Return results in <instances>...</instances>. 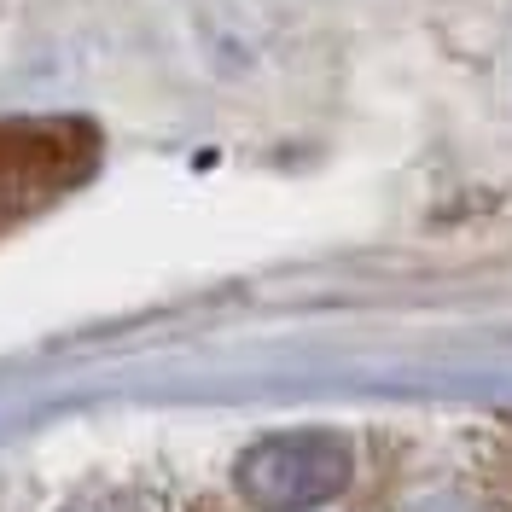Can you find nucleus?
<instances>
[{
    "label": "nucleus",
    "mask_w": 512,
    "mask_h": 512,
    "mask_svg": "<svg viewBox=\"0 0 512 512\" xmlns=\"http://www.w3.org/2000/svg\"><path fill=\"white\" fill-rule=\"evenodd\" d=\"M99 158V134L70 117L0 123V233L30 222L53 198L76 187Z\"/></svg>",
    "instance_id": "obj_1"
}]
</instances>
